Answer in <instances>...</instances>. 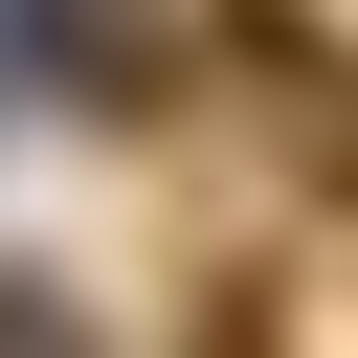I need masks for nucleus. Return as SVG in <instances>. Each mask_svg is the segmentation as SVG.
<instances>
[{
    "mask_svg": "<svg viewBox=\"0 0 358 358\" xmlns=\"http://www.w3.org/2000/svg\"><path fill=\"white\" fill-rule=\"evenodd\" d=\"M0 358H90V336H67V291H0Z\"/></svg>",
    "mask_w": 358,
    "mask_h": 358,
    "instance_id": "obj_1",
    "label": "nucleus"
}]
</instances>
